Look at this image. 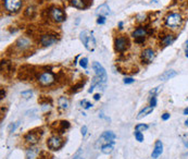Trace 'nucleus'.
I'll return each mask as SVG.
<instances>
[{
    "instance_id": "obj_1",
    "label": "nucleus",
    "mask_w": 188,
    "mask_h": 159,
    "mask_svg": "<svg viewBox=\"0 0 188 159\" xmlns=\"http://www.w3.org/2000/svg\"><path fill=\"white\" fill-rule=\"evenodd\" d=\"M80 38L87 50L92 51L96 48V39H95L91 32H89V31H83L80 34Z\"/></svg>"
},
{
    "instance_id": "obj_2",
    "label": "nucleus",
    "mask_w": 188,
    "mask_h": 159,
    "mask_svg": "<svg viewBox=\"0 0 188 159\" xmlns=\"http://www.w3.org/2000/svg\"><path fill=\"white\" fill-rule=\"evenodd\" d=\"M164 21H165V25L168 27L176 28L180 27V24L183 23V16L177 12H173L168 14L165 16V19H164Z\"/></svg>"
},
{
    "instance_id": "obj_3",
    "label": "nucleus",
    "mask_w": 188,
    "mask_h": 159,
    "mask_svg": "<svg viewBox=\"0 0 188 159\" xmlns=\"http://www.w3.org/2000/svg\"><path fill=\"white\" fill-rule=\"evenodd\" d=\"M42 135V130L41 129H35L32 130L27 133V134L24 136V139L26 143L30 144V145H35V144L38 143V141L40 139Z\"/></svg>"
},
{
    "instance_id": "obj_4",
    "label": "nucleus",
    "mask_w": 188,
    "mask_h": 159,
    "mask_svg": "<svg viewBox=\"0 0 188 159\" xmlns=\"http://www.w3.org/2000/svg\"><path fill=\"white\" fill-rule=\"evenodd\" d=\"M35 71L32 65H23L19 70V79L21 81H28L34 77Z\"/></svg>"
},
{
    "instance_id": "obj_5",
    "label": "nucleus",
    "mask_w": 188,
    "mask_h": 159,
    "mask_svg": "<svg viewBox=\"0 0 188 159\" xmlns=\"http://www.w3.org/2000/svg\"><path fill=\"white\" fill-rule=\"evenodd\" d=\"M54 81H56V77H54L53 73L49 72V71L42 72L38 75V82L42 86H50L51 84L54 83Z\"/></svg>"
},
{
    "instance_id": "obj_6",
    "label": "nucleus",
    "mask_w": 188,
    "mask_h": 159,
    "mask_svg": "<svg viewBox=\"0 0 188 159\" xmlns=\"http://www.w3.org/2000/svg\"><path fill=\"white\" fill-rule=\"evenodd\" d=\"M63 139L59 136V135H53V136L49 137L48 141H47V146L51 150H58V149H60L63 146Z\"/></svg>"
},
{
    "instance_id": "obj_7",
    "label": "nucleus",
    "mask_w": 188,
    "mask_h": 159,
    "mask_svg": "<svg viewBox=\"0 0 188 159\" xmlns=\"http://www.w3.org/2000/svg\"><path fill=\"white\" fill-rule=\"evenodd\" d=\"M4 9L10 13H16L22 7V0H4Z\"/></svg>"
},
{
    "instance_id": "obj_8",
    "label": "nucleus",
    "mask_w": 188,
    "mask_h": 159,
    "mask_svg": "<svg viewBox=\"0 0 188 159\" xmlns=\"http://www.w3.org/2000/svg\"><path fill=\"white\" fill-rule=\"evenodd\" d=\"M92 69H94L96 77L101 81L102 83H106L107 81V71L106 69L102 66L99 62H94L92 63Z\"/></svg>"
},
{
    "instance_id": "obj_9",
    "label": "nucleus",
    "mask_w": 188,
    "mask_h": 159,
    "mask_svg": "<svg viewBox=\"0 0 188 159\" xmlns=\"http://www.w3.org/2000/svg\"><path fill=\"white\" fill-rule=\"evenodd\" d=\"M128 47V39L125 36H120L114 40V48L118 53H123Z\"/></svg>"
},
{
    "instance_id": "obj_10",
    "label": "nucleus",
    "mask_w": 188,
    "mask_h": 159,
    "mask_svg": "<svg viewBox=\"0 0 188 159\" xmlns=\"http://www.w3.org/2000/svg\"><path fill=\"white\" fill-rule=\"evenodd\" d=\"M116 135L114 134L112 131H104L101 134V136L99 137V141L98 143L104 145V144H108V143H114V139H115Z\"/></svg>"
},
{
    "instance_id": "obj_11",
    "label": "nucleus",
    "mask_w": 188,
    "mask_h": 159,
    "mask_svg": "<svg viewBox=\"0 0 188 159\" xmlns=\"http://www.w3.org/2000/svg\"><path fill=\"white\" fill-rule=\"evenodd\" d=\"M147 34H148V32H147L146 28L145 27H138L134 31V32H133L132 36L135 38L136 43L140 44V43L145 42V37L147 36Z\"/></svg>"
},
{
    "instance_id": "obj_12",
    "label": "nucleus",
    "mask_w": 188,
    "mask_h": 159,
    "mask_svg": "<svg viewBox=\"0 0 188 159\" xmlns=\"http://www.w3.org/2000/svg\"><path fill=\"white\" fill-rule=\"evenodd\" d=\"M50 15H51V18L53 19L54 22H57V23H61L65 20V14H64L63 11L59 8L52 9L50 11Z\"/></svg>"
},
{
    "instance_id": "obj_13",
    "label": "nucleus",
    "mask_w": 188,
    "mask_h": 159,
    "mask_svg": "<svg viewBox=\"0 0 188 159\" xmlns=\"http://www.w3.org/2000/svg\"><path fill=\"white\" fill-rule=\"evenodd\" d=\"M154 57H156L154 51L152 50L151 48H147L141 53V61L144 63H146V65H149V63L152 62V60L154 59Z\"/></svg>"
},
{
    "instance_id": "obj_14",
    "label": "nucleus",
    "mask_w": 188,
    "mask_h": 159,
    "mask_svg": "<svg viewBox=\"0 0 188 159\" xmlns=\"http://www.w3.org/2000/svg\"><path fill=\"white\" fill-rule=\"evenodd\" d=\"M14 71V66L10 61H4L2 60L1 62V73L4 74V77H11L13 74Z\"/></svg>"
},
{
    "instance_id": "obj_15",
    "label": "nucleus",
    "mask_w": 188,
    "mask_h": 159,
    "mask_svg": "<svg viewBox=\"0 0 188 159\" xmlns=\"http://www.w3.org/2000/svg\"><path fill=\"white\" fill-rule=\"evenodd\" d=\"M57 37L54 36V35H51V34H45V35H41V37H40V44L42 45V46H51V45H53L54 43H57Z\"/></svg>"
},
{
    "instance_id": "obj_16",
    "label": "nucleus",
    "mask_w": 188,
    "mask_h": 159,
    "mask_svg": "<svg viewBox=\"0 0 188 159\" xmlns=\"http://www.w3.org/2000/svg\"><path fill=\"white\" fill-rule=\"evenodd\" d=\"M52 128H54L60 134H62V133L65 132V130H68L69 128H70V122H69V121H65V120L57 121V122H53Z\"/></svg>"
},
{
    "instance_id": "obj_17",
    "label": "nucleus",
    "mask_w": 188,
    "mask_h": 159,
    "mask_svg": "<svg viewBox=\"0 0 188 159\" xmlns=\"http://www.w3.org/2000/svg\"><path fill=\"white\" fill-rule=\"evenodd\" d=\"M162 153H163V144L160 139H158V141H156V144H154V148L152 150L151 157L153 159H157L159 156H161Z\"/></svg>"
},
{
    "instance_id": "obj_18",
    "label": "nucleus",
    "mask_w": 188,
    "mask_h": 159,
    "mask_svg": "<svg viewBox=\"0 0 188 159\" xmlns=\"http://www.w3.org/2000/svg\"><path fill=\"white\" fill-rule=\"evenodd\" d=\"M15 45L19 49H21V50H25V49H27L28 47L30 46V42L27 38H25V37H21V38H19L18 40H16Z\"/></svg>"
},
{
    "instance_id": "obj_19",
    "label": "nucleus",
    "mask_w": 188,
    "mask_h": 159,
    "mask_svg": "<svg viewBox=\"0 0 188 159\" xmlns=\"http://www.w3.org/2000/svg\"><path fill=\"white\" fill-rule=\"evenodd\" d=\"M96 12H97L98 15L106 16V15H108V14L110 13V8H109V6L107 3H103V4H101V6L98 7V9H97Z\"/></svg>"
},
{
    "instance_id": "obj_20",
    "label": "nucleus",
    "mask_w": 188,
    "mask_h": 159,
    "mask_svg": "<svg viewBox=\"0 0 188 159\" xmlns=\"http://www.w3.org/2000/svg\"><path fill=\"white\" fill-rule=\"evenodd\" d=\"M176 75H177L176 71H174V70H168V71H165L163 74H161L160 80L161 81H168V80L173 79V77H176Z\"/></svg>"
},
{
    "instance_id": "obj_21",
    "label": "nucleus",
    "mask_w": 188,
    "mask_h": 159,
    "mask_svg": "<svg viewBox=\"0 0 188 159\" xmlns=\"http://www.w3.org/2000/svg\"><path fill=\"white\" fill-rule=\"evenodd\" d=\"M152 111H153V107H151V106L145 107L142 110L139 111V113H138V116H137V119H142V118L146 117V116L150 115Z\"/></svg>"
},
{
    "instance_id": "obj_22",
    "label": "nucleus",
    "mask_w": 188,
    "mask_h": 159,
    "mask_svg": "<svg viewBox=\"0 0 188 159\" xmlns=\"http://www.w3.org/2000/svg\"><path fill=\"white\" fill-rule=\"evenodd\" d=\"M175 40V36L172 34H169V35H165V36H163L162 38H161V43H162L163 46H169V45L173 44Z\"/></svg>"
},
{
    "instance_id": "obj_23",
    "label": "nucleus",
    "mask_w": 188,
    "mask_h": 159,
    "mask_svg": "<svg viewBox=\"0 0 188 159\" xmlns=\"http://www.w3.org/2000/svg\"><path fill=\"white\" fill-rule=\"evenodd\" d=\"M58 105L61 109H64V110H65V109H68L69 106H70V101H69V99L66 98V97L61 96V97H59V99H58Z\"/></svg>"
},
{
    "instance_id": "obj_24",
    "label": "nucleus",
    "mask_w": 188,
    "mask_h": 159,
    "mask_svg": "<svg viewBox=\"0 0 188 159\" xmlns=\"http://www.w3.org/2000/svg\"><path fill=\"white\" fill-rule=\"evenodd\" d=\"M114 148V143H108V144H104V145L101 146V151L106 155H109L113 151Z\"/></svg>"
},
{
    "instance_id": "obj_25",
    "label": "nucleus",
    "mask_w": 188,
    "mask_h": 159,
    "mask_svg": "<svg viewBox=\"0 0 188 159\" xmlns=\"http://www.w3.org/2000/svg\"><path fill=\"white\" fill-rule=\"evenodd\" d=\"M38 153L39 150L37 148H30L26 151V159H35L37 157Z\"/></svg>"
},
{
    "instance_id": "obj_26",
    "label": "nucleus",
    "mask_w": 188,
    "mask_h": 159,
    "mask_svg": "<svg viewBox=\"0 0 188 159\" xmlns=\"http://www.w3.org/2000/svg\"><path fill=\"white\" fill-rule=\"evenodd\" d=\"M71 4L77 9H84L85 8V1L84 0H70Z\"/></svg>"
},
{
    "instance_id": "obj_27",
    "label": "nucleus",
    "mask_w": 188,
    "mask_h": 159,
    "mask_svg": "<svg viewBox=\"0 0 188 159\" xmlns=\"http://www.w3.org/2000/svg\"><path fill=\"white\" fill-rule=\"evenodd\" d=\"M38 159H53V156L51 155L49 151H46V150H42L39 153V155H38Z\"/></svg>"
},
{
    "instance_id": "obj_28",
    "label": "nucleus",
    "mask_w": 188,
    "mask_h": 159,
    "mask_svg": "<svg viewBox=\"0 0 188 159\" xmlns=\"http://www.w3.org/2000/svg\"><path fill=\"white\" fill-rule=\"evenodd\" d=\"M84 84H85V82H80V83L75 84L74 86L72 87V89H71V93H77V92H80V89L84 87Z\"/></svg>"
},
{
    "instance_id": "obj_29",
    "label": "nucleus",
    "mask_w": 188,
    "mask_h": 159,
    "mask_svg": "<svg viewBox=\"0 0 188 159\" xmlns=\"http://www.w3.org/2000/svg\"><path fill=\"white\" fill-rule=\"evenodd\" d=\"M149 127L147 124H144V123H140V124H137L136 128H135V130L136 131H139V132H144L146 131V130H148Z\"/></svg>"
},
{
    "instance_id": "obj_30",
    "label": "nucleus",
    "mask_w": 188,
    "mask_h": 159,
    "mask_svg": "<svg viewBox=\"0 0 188 159\" xmlns=\"http://www.w3.org/2000/svg\"><path fill=\"white\" fill-rule=\"evenodd\" d=\"M21 96L25 99H30V98H32V96H33V92L30 91V89L25 91V92H22V93H21Z\"/></svg>"
},
{
    "instance_id": "obj_31",
    "label": "nucleus",
    "mask_w": 188,
    "mask_h": 159,
    "mask_svg": "<svg viewBox=\"0 0 188 159\" xmlns=\"http://www.w3.org/2000/svg\"><path fill=\"white\" fill-rule=\"evenodd\" d=\"M19 124H20V122H14V123H11V124H9L8 127V132L9 133H12L16 130V128L19 127Z\"/></svg>"
},
{
    "instance_id": "obj_32",
    "label": "nucleus",
    "mask_w": 188,
    "mask_h": 159,
    "mask_svg": "<svg viewBox=\"0 0 188 159\" xmlns=\"http://www.w3.org/2000/svg\"><path fill=\"white\" fill-rule=\"evenodd\" d=\"M34 14H35V9L33 8V7H28V8L26 9L25 11L26 16H34Z\"/></svg>"
},
{
    "instance_id": "obj_33",
    "label": "nucleus",
    "mask_w": 188,
    "mask_h": 159,
    "mask_svg": "<svg viewBox=\"0 0 188 159\" xmlns=\"http://www.w3.org/2000/svg\"><path fill=\"white\" fill-rule=\"evenodd\" d=\"M135 137H136V139H137L138 142H142V141H144V134H142L141 132H139V131L135 132Z\"/></svg>"
},
{
    "instance_id": "obj_34",
    "label": "nucleus",
    "mask_w": 188,
    "mask_h": 159,
    "mask_svg": "<svg viewBox=\"0 0 188 159\" xmlns=\"http://www.w3.org/2000/svg\"><path fill=\"white\" fill-rule=\"evenodd\" d=\"M80 66H82L83 69H87V66H88V59H87V58L80 59Z\"/></svg>"
},
{
    "instance_id": "obj_35",
    "label": "nucleus",
    "mask_w": 188,
    "mask_h": 159,
    "mask_svg": "<svg viewBox=\"0 0 188 159\" xmlns=\"http://www.w3.org/2000/svg\"><path fill=\"white\" fill-rule=\"evenodd\" d=\"M80 105H82L83 107H84L85 109H89L90 107H92L91 104H90L88 100H86V99H84V100H82V101H80Z\"/></svg>"
},
{
    "instance_id": "obj_36",
    "label": "nucleus",
    "mask_w": 188,
    "mask_h": 159,
    "mask_svg": "<svg viewBox=\"0 0 188 159\" xmlns=\"http://www.w3.org/2000/svg\"><path fill=\"white\" fill-rule=\"evenodd\" d=\"M136 18H137V21H138V22H144V21L146 20V14L140 13V14H138Z\"/></svg>"
},
{
    "instance_id": "obj_37",
    "label": "nucleus",
    "mask_w": 188,
    "mask_h": 159,
    "mask_svg": "<svg viewBox=\"0 0 188 159\" xmlns=\"http://www.w3.org/2000/svg\"><path fill=\"white\" fill-rule=\"evenodd\" d=\"M97 23H98V24H104V23H106V16L99 15L98 20H97Z\"/></svg>"
},
{
    "instance_id": "obj_38",
    "label": "nucleus",
    "mask_w": 188,
    "mask_h": 159,
    "mask_svg": "<svg viewBox=\"0 0 188 159\" xmlns=\"http://www.w3.org/2000/svg\"><path fill=\"white\" fill-rule=\"evenodd\" d=\"M150 106L151 107H156L157 106V96H151V99H150Z\"/></svg>"
},
{
    "instance_id": "obj_39",
    "label": "nucleus",
    "mask_w": 188,
    "mask_h": 159,
    "mask_svg": "<svg viewBox=\"0 0 188 159\" xmlns=\"http://www.w3.org/2000/svg\"><path fill=\"white\" fill-rule=\"evenodd\" d=\"M135 80L133 79V77H125L124 79V83L125 84H132V83H134Z\"/></svg>"
},
{
    "instance_id": "obj_40",
    "label": "nucleus",
    "mask_w": 188,
    "mask_h": 159,
    "mask_svg": "<svg viewBox=\"0 0 188 159\" xmlns=\"http://www.w3.org/2000/svg\"><path fill=\"white\" fill-rule=\"evenodd\" d=\"M160 88H161V87L158 86V87H156L154 89H152V91H150V95H151V96H156V94L158 93L159 89H160Z\"/></svg>"
},
{
    "instance_id": "obj_41",
    "label": "nucleus",
    "mask_w": 188,
    "mask_h": 159,
    "mask_svg": "<svg viewBox=\"0 0 188 159\" xmlns=\"http://www.w3.org/2000/svg\"><path fill=\"white\" fill-rule=\"evenodd\" d=\"M170 117H171L170 113H169V112H165V113H163V115H162V120H163V121H166V120L170 119Z\"/></svg>"
},
{
    "instance_id": "obj_42",
    "label": "nucleus",
    "mask_w": 188,
    "mask_h": 159,
    "mask_svg": "<svg viewBox=\"0 0 188 159\" xmlns=\"http://www.w3.org/2000/svg\"><path fill=\"white\" fill-rule=\"evenodd\" d=\"M80 131H82V135H83V136H85V135H86V133H87V127H86V125H84V127L82 128V130H80Z\"/></svg>"
},
{
    "instance_id": "obj_43",
    "label": "nucleus",
    "mask_w": 188,
    "mask_h": 159,
    "mask_svg": "<svg viewBox=\"0 0 188 159\" xmlns=\"http://www.w3.org/2000/svg\"><path fill=\"white\" fill-rule=\"evenodd\" d=\"M4 96H6V92H4V89L3 88H1V96H0V99H3L4 98Z\"/></svg>"
},
{
    "instance_id": "obj_44",
    "label": "nucleus",
    "mask_w": 188,
    "mask_h": 159,
    "mask_svg": "<svg viewBox=\"0 0 188 159\" xmlns=\"http://www.w3.org/2000/svg\"><path fill=\"white\" fill-rule=\"evenodd\" d=\"M184 145L186 146L187 148H188V135H187V136H186V137H185V139H184Z\"/></svg>"
},
{
    "instance_id": "obj_45",
    "label": "nucleus",
    "mask_w": 188,
    "mask_h": 159,
    "mask_svg": "<svg viewBox=\"0 0 188 159\" xmlns=\"http://www.w3.org/2000/svg\"><path fill=\"white\" fill-rule=\"evenodd\" d=\"M94 99L95 100H99V99H100V94H95Z\"/></svg>"
},
{
    "instance_id": "obj_46",
    "label": "nucleus",
    "mask_w": 188,
    "mask_h": 159,
    "mask_svg": "<svg viewBox=\"0 0 188 159\" xmlns=\"http://www.w3.org/2000/svg\"><path fill=\"white\" fill-rule=\"evenodd\" d=\"M184 115H185V116H188V107L184 110Z\"/></svg>"
},
{
    "instance_id": "obj_47",
    "label": "nucleus",
    "mask_w": 188,
    "mask_h": 159,
    "mask_svg": "<svg viewBox=\"0 0 188 159\" xmlns=\"http://www.w3.org/2000/svg\"><path fill=\"white\" fill-rule=\"evenodd\" d=\"M73 159H84V158H82V157H80V156H75V157H74V158H73Z\"/></svg>"
},
{
    "instance_id": "obj_48",
    "label": "nucleus",
    "mask_w": 188,
    "mask_h": 159,
    "mask_svg": "<svg viewBox=\"0 0 188 159\" xmlns=\"http://www.w3.org/2000/svg\"><path fill=\"white\" fill-rule=\"evenodd\" d=\"M119 26H120V28H122V26H123V23H122V22L119 23Z\"/></svg>"
},
{
    "instance_id": "obj_49",
    "label": "nucleus",
    "mask_w": 188,
    "mask_h": 159,
    "mask_svg": "<svg viewBox=\"0 0 188 159\" xmlns=\"http://www.w3.org/2000/svg\"><path fill=\"white\" fill-rule=\"evenodd\" d=\"M185 125H186V127H188V119L186 120V122H185Z\"/></svg>"
},
{
    "instance_id": "obj_50",
    "label": "nucleus",
    "mask_w": 188,
    "mask_h": 159,
    "mask_svg": "<svg viewBox=\"0 0 188 159\" xmlns=\"http://www.w3.org/2000/svg\"><path fill=\"white\" fill-rule=\"evenodd\" d=\"M186 57H187V58H188V49H187V50H186Z\"/></svg>"
},
{
    "instance_id": "obj_51",
    "label": "nucleus",
    "mask_w": 188,
    "mask_h": 159,
    "mask_svg": "<svg viewBox=\"0 0 188 159\" xmlns=\"http://www.w3.org/2000/svg\"><path fill=\"white\" fill-rule=\"evenodd\" d=\"M187 44H188V42H187ZM187 49H188V46H187Z\"/></svg>"
}]
</instances>
